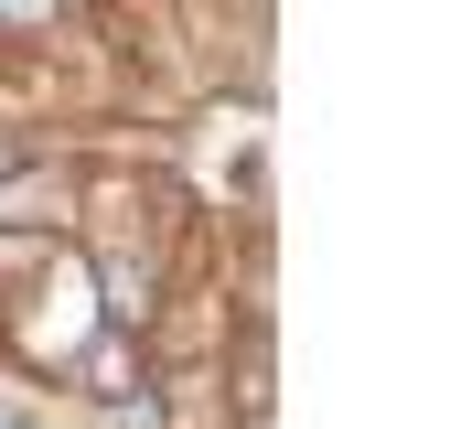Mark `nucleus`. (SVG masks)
<instances>
[{
  "instance_id": "f257e3e1",
  "label": "nucleus",
  "mask_w": 461,
  "mask_h": 429,
  "mask_svg": "<svg viewBox=\"0 0 461 429\" xmlns=\"http://www.w3.org/2000/svg\"><path fill=\"white\" fill-rule=\"evenodd\" d=\"M65 32H97V11L86 0H0V65H32Z\"/></svg>"
},
{
  "instance_id": "f03ea898",
  "label": "nucleus",
  "mask_w": 461,
  "mask_h": 429,
  "mask_svg": "<svg viewBox=\"0 0 461 429\" xmlns=\"http://www.w3.org/2000/svg\"><path fill=\"white\" fill-rule=\"evenodd\" d=\"M22 151H32V129H22V107H0V172H11Z\"/></svg>"
}]
</instances>
